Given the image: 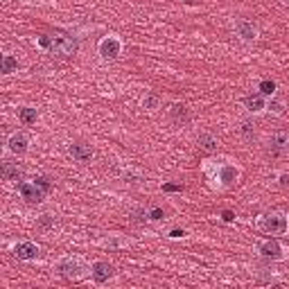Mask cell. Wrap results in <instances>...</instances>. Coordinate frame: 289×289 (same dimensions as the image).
Here are the masks:
<instances>
[{
    "instance_id": "5bb4252c",
    "label": "cell",
    "mask_w": 289,
    "mask_h": 289,
    "mask_svg": "<svg viewBox=\"0 0 289 289\" xmlns=\"http://www.w3.org/2000/svg\"><path fill=\"white\" fill-rule=\"evenodd\" d=\"M244 102H246V109H249L251 113H260L262 109H267L262 95H249V97L244 99Z\"/></svg>"
},
{
    "instance_id": "52a82bcc",
    "label": "cell",
    "mask_w": 289,
    "mask_h": 289,
    "mask_svg": "<svg viewBox=\"0 0 289 289\" xmlns=\"http://www.w3.org/2000/svg\"><path fill=\"white\" fill-rule=\"evenodd\" d=\"M14 256L18 257V260H36V256H39V246H36L34 242H20V244H16Z\"/></svg>"
},
{
    "instance_id": "4316f807",
    "label": "cell",
    "mask_w": 289,
    "mask_h": 289,
    "mask_svg": "<svg viewBox=\"0 0 289 289\" xmlns=\"http://www.w3.org/2000/svg\"><path fill=\"white\" fill-rule=\"evenodd\" d=\"M269 109H271V111H273V113H283V106L278 104V102H273V104H271Z\"/></svg>"
},
{
    "instance_id": "f546056e",
    "label": "cell",
    "mask_w": 289,
    "mask_h": 289,
    "mask_svg": "<svg viewBox=\"0 0 289 289\" xmlns=\"http://www.w3.org/2000/svg\"><path fill=\"white\" fill-rule=\"evenodd\" d=\"M283 2H289V0H283Z\"/></svg>"
},
{
    "instance_id": "f1b7e54d",
    "label": "cell",
    "mask_w": 289,
    "mask_h": 289,
    "mask_svg": "<svg viewBox=\"0 0 289 289\" xmlns=\"http://www.w3.org/2000/svg\"><path fill=\"white\" fill-rule=\"evenodd\" d=\"M183 2H188V5H192V2H194V0H183Z\"/></svg>"
},
{
    "instance_id": "ffe728a7",
    "label": "cell",
    "mask_w": 289,
    "mask_h": 289,
    "mask_svg": "<svg viewBox=\"0 0 289 289\" xmlns=\"http://www.w3.org/2000/svg\"><path fill=\"white\" fill-rule=\"evenodd\" d=\"M273 91H276V84L271 79H264L262 84H260V93L262 95H273Z\"/></svg>"
},
{
    "instance_id": "603a6c76",
    "label": "cell",
    "mask_w": 289,
    "mask_h": 289,
    "mask_svg": "<svg viewBox=\"0 0 289 289\" xmlns=\"http://www.w3.org/2000/svg\"><path fill=\"white\" fill-rule=\"evenodd\" d=\"M163 217H165V212L161 210V208H154V210H149V219H151V222H161Z\"/></svg>"
},
{
    "instance_id": "7402d4cb",
    "label": "cell",
    "mask_w": 289,
    "mask_h": 289,
    "mask_svg": "<svg viewBox=\"0 0 289 289\" xmlns=\"http://www.w3.org/2000/svg\"><path fill=\"white\" fill-rule=\"evenodd\" d=\"M143 104H144V109H156V106H158V97H156V95H147V97L143 99Z\"/></svg>"
},
{
    "instance_id": "6da1fadb",
    "label": "cell",
    "mask_w": 289,
    "mask_h": 289,
    "mask_svg": "<svg viewBox=\"0 0 289 289\" xmlns=\"http://www.w3.org/2000/svg\"><path fill=\"white\" fill-rule=\"evenodd\" d=\"M257 228L267 235H285L289 230V217L285 212H264L257 219Z\"/></svg>"
},
{
    "instance_id": "d4e9b609",
    "label": "cell",
    "mask_w": 289,
    "mask_h": 289,
    "mask_svg": "<svg viewBox=\"0 0 289 289\" xmlns=\"http://www.w3.org/2000/svg\"><path fill=\"white\" fill-rule=\"evenodd\" d=\"M224 222H233V219H235V215H233V212H230V210H224Z\"/></svg>"
},
{
    "instance_id": "3957f363",
    "label": "cell",
    "mask_w": 289,
    "mask_h": 289,
    "mask_svg": "<svg viewBox=\"0 0 289 289\" xmlns=\"http://www.w3.org/2000/svg\"><path fill=\"white\" fill-rule=\"evenodd\" d=\"M48 50L57 54V57H75L79 50V43L77 39H72L68 34H54V36H50V48Z\"/></svg>"
},
{
    "instance_id": "4fadbf2b",
    "label": "cell",
    "mask_w": 289,
    "mask_h": 289,
    "mask_svg": "<svg viewBox=\"0 0 289 289\" xmlns=\"http://www.w3.org/2000/svg\"><path fill=\"white\" fill-rule=\"evenodd\" d=\"M2 177H5L7 181H20V178H23V170H20L16 163L5 161V163H2Z\"/></svg>"
},
{
    "instance_id": "7c38bea8",
    "label": "cell",
    "mask_w": 289,
    "mask_h": 289,
    "mask_svg": "<svg viewBox=\"0 0 289 289\" xmlns=\"http://www.w3.org/2000/svg\"><path fill=\"white\" fill-rule=\"evenodd\" d=\"M70 156L72 158H77L79 163H88L93 158V151L86 147V144H81V143H75V144H70Z\"/></svg>"
},
{
    "instance_id": "9a60e30c",
    "label": "cell",
    "mask_w": 289,
    "mask_h": 289,
    "mask_svg": "<svg viewBox=\"0 0 289 289\" xmlns=\"http://www.w3.org/2000/svg\"><path fill=\"white\" fill-rule=\"evenodd\" d=\"M199 144H201V149H206V151H217V138L210 136V133L199 136Z\"/></svg>"
},
{
    "instance_id": "2e32d148",
    "label": "cell",
    "mask_w": 289,
    "mask_h": 289,
    "mask_svg": "<svg viewBox=\"0 0 289 289\" xmlns=\"http://www.w3.org/2000/svg\"><path fill=\"white\" fill-rule=\"evenodd\" d=\"M36 109H30V106H25V109H20V122L23 125H34L36 122Z\"/></svg>"
},
{
    "instance_id": "5b68a950",
    "label": "cell",
    "mask_w": 289,
    "mask_h": 289,
    "mask_svg": "<svg viewBox=\"0 0 289 289\" xmlns=\"http://www.w3.org/2000/svg\"><path fill=\"white\" fill-rule=\"evenodd\" d=\"M120 50H122V46H120V41L115 36H106V39L99 41V54L104 59H115L120 54Z\"/></svg>"
},
{
    "instance_id": "30bf717a",
    "label": "cell",
    "mask_w": 289,
    "mask_h": 289,
    "mask_svg": "<svg viewBox=\"0 0 289 289\" xmlns=\"http://www.w3.org/2000/svg\"><path fill=\"white\" fill-rule=\"evenodd\" d=\"M9 151H12V154H16V156H23V154H25L27 151V138L25 136H23V133H12V136H9Z\"/></svg>"
},
{
    "instance_id": "484cf974",
    "label": "cell",
    "mask_w": 289,
    "mask_h": 289,
    "mask_svg": "<svg viewBox=\"0 0 289 289\" xmlns=\"http://www.w3.org/2000/svg\"><path fill=\"white\" fill-rule=\"evenodd\" d=\"M183 235H185V230H178V228H174L170 233V237H174V240H177V237H183Z\"/></svg>"
},
{
    "instance_id": "8992f818",
    "label": "cell",
    "mask_w": 289,
    "mask_h": 289,
    "mask_svg": "<svg viewBox=\"0 0 289 289\" xmlns=\"http://www.w3.org/2000/svg\"><path fill=\"white\" fill-rule=\"evenodd\" d=\"M91 273H93V280H95V283H106V280H111V278L115 276V267L109 262H95Z\"/></svg>"
},
{
    "instance_id": "44dd1931",
    "label": "cell",
    "mask_w": 289,
    "mask_h": 289,
    "mask_svg": "<svg viewBox=\"0 0 289 289\" xmlns=\"http://www.w3.org/2000/svg\"><path fill=\"white\" fill-rule=\"evenodd\" d=\"M34 183L39 185L43 192H50V190H52V183H50V178H46V177H36V178H34Z\"/></svg>"
},
{
    "instance_id": "277c9868",
    "label": "cell",
    "mask_w": 289,
    "mask_h": 289,
    "mask_svg": "<svg viewBox=\"0 0 289 289\" xmlns=\"http://www.w3.org/2000/svg\"><path fill=\"white\" fill-rule=\"evenodd\" d=\"M18 192H20V197L25 199L27 204H41V201H43V197H46V192L41 190L36 183H20L18 185Z\"/></svg>"
},
{
    "instance_id": "e0dca14e",
    "label": "cell",
    "mask_w": 289,
    "mask_h": 289,
    "mask_svg": "<svg viewBox=\"0 0 289 289\" xmlns=\"http://www.w3.org/2000/svg\"><path fill=\"white\" fill-rule=\"evenodd\" d=\"M16 68H18V61L14 59L12 54H5V57H2V72L9 75V72H14Z\"/></svg>"
},
{
    "instance_id": "7a4b0ae2",
    "label": "cell",
    "mask_w": 289,
    "mask_h": 289,
    "mask_svg": "<svg viewBox=\"0 0 289 289\" xmlns=\"http://www.w3.org/2000/svg\"><path fill=\"white\" fill-rule=\"evenodd\" d=\"M59 273L66 280H81V278L88 273V267H86V262L81 260V257H77V256H68V257H64L59 262Z\"/></svg>"
},
{
    "instance_id": "d6986e66",
    "label": "cell",
    "mask_w": 289,
    "mask_h": 289,
    "mask_svg": "<svg viewBox=\"0 0 289 289\" xmlns=\"http://www.w3.org/2000/svg\"><path fill=\"white\" fill-rule=\"evenodd\" d=\"M235 178H237V170H233V167H224V172H222L224 183H233Z\"/></svg>"
},
{
    "instance_id": "ac0fdd59",
    "label": "cell",
    "mask_w": 289,
    "mask_h": 289,
    "mask_svg": "<svg viewBox=\"0 0 289 289\" xmlns=\"http://www.w3.org/2000/svg\"><path fill=\"white\" fill-rule=\"evenodd\" d=\"M172 118L177 120V122H185L188 120V111H185L183 104H174L172 106Z\"/></svg>"
},
{
    "instance_id": "9c48e42d",
    "label": "cell",
    "mask_w": 289,
    "mask_h": 289,
    "mask_svg": "<svg viewBox=\"0 0 289 289\" xmlns=\"http://www.w3.org/2000/svg\"><path fill=\"white\" fill-rule=\"evenodd\" d=\"M260 253H262V257H269V260H280L283 257V246L276 240H269V242L260 244Z\"/></svg>"
},
{
    "instance_id": "ba28073f",
    "label": "cell",
    "mask_w": 289,
    "mask_h": 289,
    "mask_svg": "<svg viewBox=\"0 0 289 289\" xmlns=\"http://www.w3.org/2000/svg\"><path fill=\"white\" fill-rule=\"evenodd\" d=\"M235 30H237V34H240L244 41H253L257 36V27L253 25L251 20H246V18L235 20Z\"/></svg>"
},
{
    "instance_id": "cb8c5ba5",
    "label": "cell",
    "mask_w": 289,
    "mask_h": 289,
    "mask_svg": "<svg viewBox=\"0 0 289 289\" xmlns=\"http://www.w3.org/2000/svg\"><path fill=\"white\" fill-rule=\"evenodd\" d=\"M163 190L165 192H181L183 188H181V185H174V183H167V185H163Z\"/></svg>"
},
{
    "instance_id": "83f0119b",
    "label": "cell",
    "mask_w": 289,
    "mask_h": 289,
    "mask_svg": "<svg viewBox=\"0 0 289 289\" xmlns=\"http://www.w3.org/2000/svg\"><path fill=\"white\" fill-rule=\"evenodd\" d=\"M280 185H283V188H289V174H283V177H280Z\"/></svg>"
},
{
    "instance_id": "8fae6325",
    "label": "cell",
    "mask_w": 289,
    "mask_h": 289,
    "mask_svg": "<svg viewBox=\"0 0 289 289\" xmlns=\"http://www.w3.org/2000/svg\"><path fill=\"white\" fill-rule=\"evenodd\" d=\"M271 149L276 154L289 151V131H276L271 136Z\"/></svg>"
}]
</instances>
